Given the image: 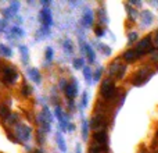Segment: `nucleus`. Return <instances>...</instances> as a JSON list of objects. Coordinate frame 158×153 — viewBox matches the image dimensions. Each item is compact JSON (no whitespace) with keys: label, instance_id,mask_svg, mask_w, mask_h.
I'll list each match as a JSON object with an SVG mask.
<instances>
[{"label":"nucleus","instance_id":"nucleus-1","mask_svg":"<svg viewBox=\"0 0 158 153\" xmlns=\"http://www.w3.org/2000/svg\"><path fill=\"white\" fill-rule=\"evenodd\" d=\"M114 93H115V86L111 84L110 81H104L103 86H101V95H103L105 99H110Z\"/></svg>","mask_w":158,"mask_h":153},{"label":"nucleus","instance_id":"nucleus-2","mask_svg":"<svg viewBox=\"0 0 158 153\" xmlns=\"http://www.w3.org/2000/svg\"><path fill=\"white\" fill-rule=\"evenodd\" d=\"M150 43H151V38H150V36L144 38V39H143L142 42L139 43V46H137V49H136V50L139 52V54H140V56H142V54H144L146 52H150V50H151V45H150Z\"/></svg>","mask_w":158,"mask_h":153},{"label":"nucleus","instance_id":"nucleus-3","mask_svg":"<svg viewBox=\"0 0 158 153\" xmlns=\"http://www.w3.org/2000/svg\"><path fill=\"white\" fill-rule=\"evenodd\" d=\"M4 78H6L7 82L13 84V82L17 80V73L13 70V68H11V67H7V68L4 70Z\"/></svg>","mask_w":158,"mask_h":153},{"label":"nucleus","instance_id":"nucleus-4","mask_svg":"<svg viewBox=\"0 0 158 153\" xmlns=\"http://www.w3.org/2000/svg\"><path fill=\"white\" fill-rule=\"evenodd\" d=\"M18 137H21L22 139H28L29 138V134H31V128L29 127H24V125H21V127H18Z\"/></svg>","mask_w":158,"mask_h":153},{"label":"nucleus","instance_id":"nucleus-5","mask_svg":"<svg viewBox=\"0 0 158 153\" xmlns=\"http://www.w3.org/2000/svg\"><path fill=\"white\" fill-rule=\"evenodd\" d=\"M65 95L68 96V99H74L75 95H76V85L75 84H71L65 88Z\"/></svg>","mask_w":158,"mask_h":153},{"label":"nucleus","instance_id":"nucleus-6","mask_svg":"<svg viewBox=\"0 0 158 153\" xmlns=\"http://www.w3.org/2000/svg\"><path fill=\"white\" fill-rule=\"evenodd\" d=\"M139 56L140 54H139L137 50H128V52H125V54H124L125 60H128V61H133L134 58H137Z\"/></svg>","mask_w":158,"mask_h":153},{"label":"nucleus","instance_id":"nucleus-7","mask_svg":"<svg viewBox=\"0 0 158 153\" xmlns=\"http://www.w3.org/2000/svg\"><path fill=\"white\" fill-rule=\"evenodd\" d=\"M40 17L45 20V24H51V18H50V11L49 10H43Z\"/></svg>","mask_w":158,"mask_h":153},{"label":"nucleus","instance_id":"nucleus-8","mask_svg":"<svg viewBox=\"0 0 158 153\" xmlns=\"http://www.w3.org/2000/svg\"><path fill=\"white\" fill-rule=\"evenodd\" d=\"M96 141H99V142H101V143H105L107 142V135H105V132H97L95 135Z\"/></svg>","mask_w":158,"mask_h":153},{"label":"nucleus","instance_id":"nucleus-9","mask_svg":"<svg viewBox=\"0 0 158 153\" xmlns=\"http://www.w3.org/2000/svg\"><path fill=\"white\" fill-rule=\"evenodd\" d=\"M0 116L4 117V118H7L8 116H10V109H8L7 106H0Z\"/></svg>","mask_w":158,"mask_h":153},{"label":"nucleus","instance_id":"nucleus-10","mask_svg":"<svg viewBox=\"0 0 158 153\" xmlns=\"http://www.w3.org/2000/svg\"><path fill=\"white\" fill-rule=\"evenodd\" d=\"M143 18H144V21H146V24H150L151 20H153V16H151L149 11H144L143 13Z\"/></svg>","mask_w":158,"mask_h":153},{"label":"nucleus","instance_id":"nucleus-11","mask_svg":"<svg viewBox=\"0 0 158 153\" xmlns=\"http://www.w3.org/2000/svg\"><path fill=\"white\" fill-rule=\"evenodd\" d=\"M29 74H32V77H33V81H35V82H39V73H38V71H36V70H29Z\"/></svg>","mask_w":158,"mask_h":153},{"label":"nucleus","instance_id":"nucleus-12","mask_svg":"<svg viewBox=\"0 0 158 153\" xmlns=\"http://www.w3.org/2000/svg\"><path fill=\"white\" fill-rule=\"evenodd\" d=\"M57 141H58V143H60V149H63V150H65V143L63 142V139H61V137L58 135L57 137Z\"/></svg>","mask_w":158,"mask_h":153},{"label":"nucleus","instance_id":"nucleus-13","mask_svg":"<svg viewBox=\"0 0 158 153\" xmlns=\"http://www.w3.org/2000/svg\"><path fill=\"white\" fill-rule=\"evenodd\" d=\"M137 39V33L136 32H132L130 35H129V43H132L133 40H136Z\"/></svg>","mask_w":158,"mask_h":153},{"label":"nucleus","instance_id":"nucleus-14","mask_svg":"<svg viewBox=\"0 0 158 153\" xmlns=\"http://www.w3.org/2000/svg\"><path fill=\"white\" fill-rule=\"evenodd\" d=\"M86 50H87V53H89V58H90V61H93V52H92V49L89 48V46H86Z\"/></svg>","mask_w":158,"mask_h":153},{"label":"nucleus","instance_id":"nucleus-15","mask_svg":"<svg viewBox=\"0 0 158 153\" xmlns=\"http://www.w3.org/2000/svg\"><path fill=\"white\" fill-rule=\"evenodd\" d=\"M0 49H1V52H3V53H4L6 56H10V54H11V52H10L8 49H6L4 46H0Z\"/></svg>","mask_w":158,"mask_h":153},{"label":"nucleus","instance_id":"nucleus-16","mask_svg":"<svg viewBox=\"0 0 158 153\" xmlns=\"http://www.w3.org/2000/svg\"><path fill=\"white\" fill-rule=\"evenodd\" d=\"M87 137V124H86V121L83 122V138H86Z\"/></svg>","mask_w":158,"mask_h":153},{"label":"nucleus","instance_id":"nucleus-17","mask_svg":"<svg viewBox=\"0 0 158 153\" xmlns=\"http://www.w3.org/2000/svg\"><path fill=\"white\" fill-rule=\"evenodd\" d=\"M28 86H26V85H24V86H22V93H24L25 96H28V95H29V90H28Z\"/></svg>","mask_w":158,"mask_h":153},{"label":"nucleus","instance_id":"nucleus-18","mask_svg":"<svg viewBox=\"0 0 158 153\" xmlns=\"http://www.w3.org/2000/svg\"><path fill=\"white\" fill-rule=\"evenodd\" d=\"M82 64H83V61H82V60H75V61H74V65H76V68H79Z\"/></svg>","mask_w":158,"mask_h":153},{"label":"nucleus","instance_id":"nucleus-19","mask_svg":"<svg viewBox=\"0 0 158 153\" xmlns=\"http://www.w3.org/2000/svg\"><path fill=\"white\" fill-rule=\"evenodd\" d=\"M51 54H53V52H51V49H47V50H46V56H47V58H49V60L51 58Z\"/></svg>","mask_w":158,"mask_h":153},{"label":"nucleus","instance_id":"nucleus-20","mask_svg":"<svg viewBox=\"0 0 158 153\" xmlns=\"http://www.w3.org/2000/svg\"><path fill=\"white\" fill-rule=\"evenodd\" d=\"M96 33H97L99 36H101V35H103V29H101V28H96Z\"/></svg>","mask_w":158,"mask_h":153},{"label":"nucleus","instance_id":"nucleus-21","mask_svg":"<svg viewBox=\"0 0 158 153\" xmlns=\"http://www.w3.org/2000/svg\"><path fill=\"white\" fill-rule=\"evenodd\" d=\"M85 77H87V80H90V71H89L87 67H86V70H85Z\"/></svg>","mask_w":158,"mask_h":153},{"label":"nucleus","instance_id":"nucleus-22","mask_svg":"<svg viewBox=\"0 0 158 153\" xmlns=\"http://www.w3.org/2000/svg\"><path fill=\"white\" fill-rule=\"evenodd\" d=\"M89 153H99V150H97L96 148H92V149L89 150Z\"/></svg>","mask_w":158,"mask_h":153},{"label":"nucleus","instance_id":"nucleus-23","mask_svg":"<svg viewBox=\"0 0 158 153\" xmlns=\"http://www.w3.org/2000/svg\"><path fill=\"white\" fill-rule=\"evenodd\" d=\"M100 75H101V71L99 70V71L96 73V80H99V78H100Z\"/></svg>","mask_w":158,"mask_h":153},{"label":"nucleus","instance_id":"nucleus-24","mask_svg":"<svg viewBox=\"0 0 158 153\" xmlns=\"http://www.w3.org/2000/svg\"><path fill=\"white\" fill-rule=\"evenodd\" d=\"M155 46H158V33L155 35Z\"/></svg>","mask_w":158,"mask_h":153},{"label":"nucleus","instance_id":"nucleus-25","mask_svg":"<svg viewBox=\"0 0 158 153\" xmlns=\"http://www.w3.org/2000/svg\"><path fill=\"white\" fill-rule=\"evenodd\" d=\"M154 60H158V54H155V57H154Z\"/></svg>","mask_w":158,"mask_h":153},{"label":"nucleus","instance_id":"nucleus-26","mask_svg":"<svg viewBox=\"0 0 158 153\" xmlns=\"http://www.w3.org/2000/svg\"><path fill=\"white\" fill-rule=\"evenodd\" d=\"M35 153H42V152H40V150H36V152H35Z\"/></svg>","mask_w":158,"mask_h":153}]
</instances>
